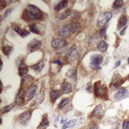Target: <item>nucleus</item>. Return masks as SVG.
I'll list each match as a JSON object with an SVG mask.
<instances>
[{
	"mask_svg": "<svg viewBox=\"0 0 129 129\" xmlns=\"http://www.w3.org/2000/svg\"><path fill=\"white\" fill-rule=\"evenodd\" d=\"M128 80H129V76H128Z\"/></svg>",
	"mask_w": 129,
	"mask_h": 129,
	"instance_id": "c03bdc74",
	"label": "nucleus"
},
{
	"mask_svg": "<svg viewBox=\"0 0 129 129\" xmlns=\"http://www.w3.org/2000/svg\"><path fill=\"white\" fill-rule=\"evenodd\" d=\"M12 10H13V8H8V9H6V11H5L4 14H3V17H7V16L12 12Z\"/></svg>",
	"mask_w": 129,
	"mask_h": 129,
	"instance_id": "473e14b6",
	"label": "nucleus"
},
{
	"mask_svg": "<svg viewBox=\"0 0 129 129\" xmlns=\"http://www.w3.org/2000/svg\"><path fill=\"white\" fill-rule=\"evenodd\" d=\"M66 51V48L64 47H61V48H59V49H56V52L57 53H62V52H64Z\"/></svg>",
	"mask_w": 129,
	"mask_h": 129,
	"instance_id": "e433bc0d",
	"label": "nucleus"
},
{
	"mask_svg": "<svg viewBox=\"0 0 129 129\" xmlns=\"http://www.w3.org/2000/svg\"><path fill=\"white\" fill-rule=\"evenodd\" d=\"M122 129H129V120H125L122 124Z\"/></svg>",
	"mask_w": 129,
	"mask_h": 129,
	"instance_id": "2f4dec72",
	"label": "nucleus"
},
{
	"mask_svg": "<svg viewBox=\"0 0 129 129\" xmlns=\"http://www.w3.org/2000/svg\"><path fill=\"white\" fill-rule=\"evenodd\" d=\"M47 125H48L47 116H46V115H44V116L42 117V121L40 122V124H39V126L37 127V129H45V128L47 127Z\"/></svg>",
	"mask_w": 129,
	"mask_h": 129,
	"instance_id": "f3484780",
	"label": "nucleus"
},
{
	"mask_svg": "<svg viewBox=\"0 0 129 129\" xmlns=\"http://www.w3.org/2000/svg\"><path fill=\"white\" fill-rule=\"evenodd\" d=\"M123 82H124L123 79H122L119 75H115L114 78H113V80H112V82H111V84H110V88H111L112 90L119 89V88L121 87V85H122Z\"/></svg>",
	"mask_w": 129,
	"mask_h": 129,
	"instance_id": "423d86ee",
	"label": "nucleus"
},
{
	"mask_svg": "<svg viewBox=\"0 0 129 129\" xmlns=\"http://www.w3.org/2000/svg\"><path fill=\"white\" fill-rule=\"evenodd\" d=\"M28 34H29V31H27V30H25V29H24V30H23V32L21 33V35H20V36H22V37H25V36H27Z\"/></svg>",
	"mask_w": 129,
	"mask_h": 129,
	"instance_id": "f704fd0d",
	"label": "nucleus"
},
{
	"mask_svg": "<svg viewBox=\"0 0 129 129\" xmlns=\"http://www.w3.org/2000/svg\"><path fill=\"white\" fill-rule=\"evenodd\" d=\"M9 4V2L8 1H0V7H1V9L2 8H4L6 5H8Z\"/></svg>",
	"mask_w": 129,
	"mask_h": 129,
	"instance_id": "72a5a7b5",
	"label": "nucleus"
},
{
	"mask_svg": "<svg viewBox=\"0 0 129 129\" xmlns=\"http://www.w3.org/2000/svg\"><path fill=\"white\" fill-rule=\"evenodd\" d=\"M122 4H123V2H122L121 0H116V1L113 3V7H114V8H119V7L122 6Z\"/></svg>",
	"mask_w": 129,
	"mask_h": 129,
	"instance_id": "cd10ccee",
	"label": "nucleus"
},
{
	"mask_svg": "<svg viewBox=\"0 0 129 129\" xmlns=\"http://www.w3.org/2000/svg\"><path fill=\"white\" fill-rule=\"evenodd\" d=\"M127 24V17L125 15H122L118 21V28H121V27H125Z\"/></svg>",
	"mask_w": 129,
	"mask_h": 129,
	"instance_id": "a211bd4d",
	"label": "nucleus"
},
{
	"mask_svg": "<svg viewBox=\"0 0 129 129\" xmlns=\"http://www.w3.org/2000/svg\"><path fill=\"white\" fill-rule=\"evenodd\" d=\"M78 28V23H75V22H71V23H68L67 25L62 26L59 30H58V34L61 36V37H67L69 36L71 33L75 32Z\"/></svg>",
	"mask_w": 129,
	"mask_h": 129,
	"instance_id": "f257e3e1",
	"label": "nucleus"
},
{
	"mask_svg": "<svg viewBox=\"0 0 129 129\" xmlns=\"http://www.w3.org/2000/svg\"><path fill=\"white\" fill-rule=\"evenodd\" d=\"M22 18L25 20V21H31V20H34L35 19V17L26 9L24 12H23V14H22Z\"/></svg>",
	"mask_w": 129,
	"mask_h": 129,
	"instance_id": "2eb2a0df",
	"label": "nucleus"
},
{
	"mask_svg": "<svg viewBox=\"0 0 129 129\" xmlns=\"http://www.w3.org/2000/svg\"><path fill=\"white\" fill-rule=\"evenodd\" d=\"M30 117H31V111H26V112H24V113H22V114L20 115L19 120H20V122H21L22 124H26V123L29 121Z\"/></svg>",
	"mask_w": 129,
	"mask_h": 129,
	"instance_id": "9b49d317",
	"label": "nucleus"
},
{
	"mask_svg": "<svg viewBox=\"0 0 129 129\" xmlns=\"http://www.w3.org/2000/svg\"><path fill=\"white\" fill-rule=\"evenodd\" d=\"M128 63H129V58H128Z\"/></svg>",
	"mask_w": 129,
	"mask_h": 129,
	"instance_id": "37998d69",
	"label": "nucleus"
},
{
	"mask_svg": "<svg viewBox=\"0 0 129 129\" xmlns=\"http://www.w3.org/2000/svg\"><path fill=\"white\" fill-rule=\"evenodd\" d=\"M70 14H71V10H69V9H68V10H66V11H64V12H63V13L60 15L59 19H64V18H67V17H68Z\"/></svg>",
	"mask_w": 129,
	"mask_h": 129,
	"instance_id": "c85d7f7f",
	"label": "nucleus"
},
{
	"mask_svg": "<svg viewBox=\"0 0 129 129\" xmlns=\"http://www.w3.org/2000/svg\"><path fill=\"white\" fill-rule=\"evenodd\" d=\"M35 91H36V86L33 85V86H30L28 89H27V92H26V95H25V99L26 101L32 99L34 97V94H35Z\"/></svg>",
	"mask_w": 129,
	"mask_h": 129,
	"instance_id": "9d476101",
	"label": "nucleus"
},
{
	"mask_svg": "<svg viewBox=\"0 0 129 129\" xmlns=\"http://www.w3.org/2000/svg\"><path fill=\"white\" fill-rule=\"evenodd\" d=\"M89 129H98V126H97V125L95 124V125H93V126H91V127H90Z\"/></svg>",
	"mask_w": 129,
	"mask_h": 129,
	"instance_id": "a19ab883",
	"label": "nucleus"
},
{
	"mask_svg": "<svg viewBox=\"0 0 129 129\" xmlns=\"http://www.w3.org/2000/svg\"><path fill=\"white\" fill-rule=\"evenodd\" d=\"M69 101H70V100H69L68 98H64V99H62V100L59 102V104H58V108H59V109L63 108V107H64V106H66V105L69 103Z\"/></svg>",
	"mask_w": 129,
	"mask_h": 129,
	"instance_id": "a878e982",
	"label": "nucleus"
},
{
	"mask_svg": "<svg viewBox=\"0 0 129 129\" xmlns=\"http://www.w3.org/2000/svg\"><path fill=\"white\" fill-rule=\"evenodd\" d=\"M52 63H57V64L61 66V62H60L59 59H53V60H52Z\"/></svg>",
	"mask_w": 129,
	"mask_h": 129,
	"instance_id": "4c0bfd02",
	"label": "nucleus"
},
{
	"mask_svg": "<svg viewBox=\"0 0 129 129\" xmlns=\"http://www.w3.org/2000/svg\"><path fill=\"white\" fill-rule=\"evenodd\" d=\"M77 56H78V50H77V47L74 45L70 48V50L68 52V55H67L68 61L69 62H74L77 59Z\"/></svg>",
	"mask_w": 129,
	"mask_h": 129,
	"instance_id": "0eeeda50",
	"label": "nucleus"
},
{
	"mask_svg": "<svg viewBox=\"0 0 129 129\" xmlns=\"http://www.w3.org/2000/svg\"><path fill=\"white\" fill-rule=\"evenodd\" d=\"M106 29H107V25H105V26H103L101 29H100V33H99V35L100 36H104L105 35V33H106Z\"/></svg>",
	"mask_w": 129,
	"mask_h": 129,
	"instance_id": "7c9ffc66",
	"label": "nucleus"
},
{
	"mask_svg": "<svg viewBox=\"0 0 129 129\" xmlns=\"http://www.w3.org/2000/svg\"><path fill=\"white\" fill-rule=\"evenodd\" d=\"M60 123H62V124H63V123H67V121H66V120H64V119H62V120H61V121H60Z\"/></svg>",
	"mask_w": 129,
	"mask_h": 129,
	"instance_id": "79ce46f5",
	"label": "nucleus"
},
{
	"mask_svg": "<svg viewBox=\"0 0 129 129\" xmlns=\"http://www.w3.org/2000/svg\"><path fill=\"white\" fill-rule=\"evenodd\" d=\"M95 95L98 98H107V88L101 82H97L94 86Z\"/></svg>",
	"mask_w": 129,
	"mask_h": 129,
	"instance_id": "f03ea898",
	"label": "nucleus"
},
{
	"mask_svg": "<svg viewBox=\"0 0 129 129\" xmlns=\"http://www.w3.org/2000/svg\"><path fill=\"white\" fill-rule=\"evenodd\" d=\"M27 72H28V67L25 63L21 62V63L18 64V73H19L20 77H25Z\"/></svg>",
	"mask_w": 129,
	"mask_h": 129,
	"instance_id": "f8f14e48",
	"label": "nucleus"
},
{
	"mask_svg": "<svg viewBox=\"0 0 129 129\" xmlns=\"http://www.w3.org/2000/svg\"><path fill=\"white\" fill-rule=\"evenodd\" d=\"M71 92H72V85L70 83H68V82L62 83V85H61V93L69 94Z\"/></svg>",
	"mask_w": 129,
	"mask_h": 129,
	"instance_id": "ddd939ff",
	"label": "nucleus"
},
{
	"mask_svg": "<svg viewBox=\"0 0 129 129\" xmlns=\"http://www.w3.org/2000/svg\"><path fill=\"white\" fill-rule=\"evenodd\" d=\"M13 29H14V31L15 32H17L19 35H21V33L23 32V29H21L19 26H17V25H13Z\"/></svg>",
	"mask_w": 129,
	"mask_h": 129,
	"instance_id": "c756f323",
	"label": "nucleus"
},
{
	"mask_svg": "<svg viewBox=\"0 0 129 129\" xmlns=\"http://www.w3.org/2000/svg\"><path fill=\"white\" fill-rule=\"evenodd\" d=\"M126 28H127V27L125 26V27H124V28H123V29L121 30V32H120V34H121V35H123V34L125 33V30H126Z\"/></svg>",
	"mask_w": 129,
	"mask_h": 129,
	"instance_id": "ea45409f",
	"label": "nucleus"
},
{
	"mask_svg": "<svg viewBox=\"0 0 129 129\" xmlns=\"http://www.w3.org/2000/svg\"><path fill=\"white\" fill-rule=\"evenodd\" d=\"M112 17V13L110 11L108 12H105V13H102L99 17H98V25L99 26H104Z\"/></svg>",
	"mask_w": 129,
	"mask_h": 129,
	"instance_id": "20e7f679",
	"label": "nucleus"
},
{
	"mask_svg": "<svg viewBox=\"0 0 129 129\" xmlns=\"http://www.w3.org/2000/svg\"><path fill=\"white\" fill-rule=\"evenodd\" d=\"M2 51H3V53L5 55H9L11 53V51H12V46L11 45H5V46H3Z\"/></svg>",
	"mask_w": 129,
	"mask_h": 129,
	"instance_id": "5701e85b",
	"label": "nucleus"
},
{
	"mask_svg": "<svg viewBox=\"0 0 129 129\" xmlns=\"http://www.w3.org/2000/svg\"><path fill=\"white\" fill-rule=\"evenodd\" d=\"M127 94H128V90L125 89V88H121V89L116 93L115 97H116V99H121V98H124L125 96H127Z\"/></svg>",
	"mask_w": 129,
	"mask_h": 129,
	"instance_id": "4468645a",
	"label": "nucleus"
},
{
	"mask_svg": "<svg viewBox=\"0 0 129 129\" xmlns=\"http://www.w3.org/2000/svg\"><path fill=\"white\" fill-rule=\"evenodd\" d=\"M67 45V41L63 38H54L51 41V46L55 49H59L61 47H64Z\"/></svg>",
	"mask_w": 129,
	"mask_h": 129,
	"instance_id": "6e6552de",
	"label": "nucleus"
},
{
	"mask_svg": "<svg viewBox=\"0 0 129 129\" xmlns=\"http://www.w3.org/2000/svg\"><path fill=\"white\" fill-rule=\"evenodd\" d=\"M87 92H89V93H92V92H93V87H92L91 84L88 85V87H87Z\"/></svg>",
	"mask_w": 129,
	"mask_h": 129,
	"instance_id": "c9c22d12",
	"label": "nucleus"
},
{
	"mask_svg": "<svg viewBox=\"0 0 129 129\" xmlns=\"http://www.w3.org/2000/svg\"><path fill=\"white\" fill-rule=\"evenodd\" d=\"M12 108H13V104H11V105H9V106H6V107H4V108L1 109V113H2V114H5V113L9 112Z\"/></svg>",
	"mask_w": 129,
	"mask_h": 129,
	"instance_id": "bb28decb",
	"label": "nucleus"
},
{
	"mask_svg": "<svg viewBox=\"0 0 129 129\" xmlns=\"http://www.w3.org/2000/svg\"><path fill=\"white\" fill-rule=\"evenodd\" d=\"M31 68H32V70H34L36 73H39V72L42 70V68H43V61L41 60V61L37 62L36 64H33Z\"/></svg>",
	"mask_w": 129,
	"mask_h": 129,
	"instance_id": "412c9836",
	"label": "nucleus"
},
{
	"mask_svg": "<svg viewBox=\"0 0 129 129\" xmlns=\"http://www.w3.org/2000/svg\"><path fill=\"white\" fill-rule=\"evenodd\" d=\"M67 4H68V1H67V0L60 1V2H58V3H57L55 6H54V9H55L56 11H59V10H61L62 8H64Z\"/></svg>",
	"mask_w": 129,
	"mask_h": 129,
	"instance_id": "aec40b11",
	"label": "nucleus"
},
{
	"mask_svg": "<svg viewBox=\"0 0 129 129\" xmlns=\"http://www.w3.org/2000/svg\"><path fill=\"white\" fill-rule=\"evenodd\" d=\"M34 17H35V19H41L42 18V12L35 6V5H31V4H29L28 6H27V8H26Z\"/></svg>",
	"mask_w": 129,
	"mask_h": 129,
	"instance_id": "39448f33",
	"label": "nucleus"
},
{
	"mask_svg": "<svg viewBox=\"0 0 129 129\" xmlns=\"http://www.w3.org/2000/svg\"><path fill=\"white\" fill-rule=\"evenodd\" d=\"M29 29H30V31L33 32V33L40 34V31H39V29H38V27H37V25H36L35 23H31V24H29Z\"/></svg>",
	"mask_w": 129,
	"mask_h": 129,
	"instance_id": "4be33fe9",
	"label": "nucleus"
},
{
	"mask_svg": "<svg viewBox=\"0 0 129 129\" xmlns=\"http://www.w3.org/2000/svg\"><path fill=\"white\" fill-rule=\"evenodd\" d=\"M107 48H108L107 42H105L104 40L99 41V43H98V49H99L101 52H105V51L107 50Z\"/></svg>",
	"mask_w": 129,
	"mask_h": 129,
	"instance_id": "dca6fc26",
	"label": "nucleus"
},
{
	"mask_svg": "<svg viewBox=\"0 0 129 129\" xmlns=\"http://www.w3.org/2000/svg\"><path fill=\"white\" fill-rule=\"evenodd\" d=\"M58 97H59V93H58V91H56V90H52V91L50 92V101H51V103H54L55 100H56Z\"/></svg>",
	"mask_w": 129,
	"mask_h": 129,
	"instance_id": "6ab92c4d",
	"label": "nucleus"
},
{
	"mask_svg": "<svg viewBox=\"0 0 129 129\" xmlns=\"http://www.w3.org/2000/svg\"><path fill=\"white\" fill-rule=\"evenodd\" d=\"M40 44H41V42H40L39 40H37V39H32V40L28 43L27 48H28L29 51H35V50H37V49L40 47Z\"/></svg>",
	"mask_w": 129,
	"mask_h": 129,
	"instance_id": "1a4fd4ad",
	"label": "nucleus"
},
{
	"mask_svg": "<svg viewBox=\"0 0 129 129\" xmlns=\"http://www.w3.org/2000/svg\"><path fill=\"white\" fill-rule=\"evenodd\" d=\"M75 124H76V120L68 121L67 123H64V124L62 125V129H67V128H69V127H72V126H74Z\"/></svg>",
	"mask_w": 129,
	"mask_h": 129,
	"instance_id": "393cba45",
	"label": "nucleus"
},
{
	"mask_svg": "<svg viewBox=\"0 0 129 129\" xmlns=\"http://www.w3.org/2000/svg\"><path fill=\"white\" fill-rule=\"evenodd\" d=\"M120 63H121V61H120V60H118V61H117V62L115 63V66H114V68H115V69H116V68H118V67L120 66Z\"/></svg>",
	"mask_w": 129,
	"mask_h": 129,
	"instance_id": "58836bf2",
	"label": "nucleus"
},
{
	"mask_svg": "<svg viewBox=\"0 0 129 129\" xmlns=\"http://www.w3.org/2000/svg\"><path fill=\"white\" fill-rule=\"evenodd\" d=\"M103 61V56L101 54H94L90 58V68L93 70H100V64Z\"/></svg>",
	"mask_w": 129,
	"mask_h": 129,
	"instance_id": "7ed1b4c3",
	"label": "nucleus"
},
{
	"mask_svg": "<svg viewBox=\"0 0 129 129\" xmlns=\"http://www.w3.org/2000/svg\"><path fill=\"white\" fill-rule=\"evenodd\" d=\"M102 113H103L102 107L99 105V106L94 110V112H93V116H100V115H102Z\"/></svg>",
	"mask_w": 129,
	"mask_h": 129,
	"instance_id": "b1692460",
	"label": "nucleus"
}]
</instances>
